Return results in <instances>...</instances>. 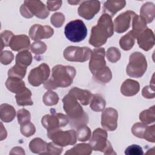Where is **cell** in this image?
I'll use <instances>...</instances> for the list:
<instances>
[{"instance_id": "obj_1", "label": "cell", "mask_w": 155, "mask_h": 155, "mask_svg": "<svg viewBox=\"0 0 155 155\" xmlns=\"http://www.w3.org/2000/svg\"><path fill=\"white\" fill-rule=\"evenodd\" d=\"M63 107L68 119L70 127L78 129L87 125L88 122V115L78 102V100L70 93L62 99Z\"/></svg>"}, {"instance_id": "obj_2", "label": "cell", "mask_w": 155, "mask_h": 155, "mask_svg": "<svg viewBox=\"0 0 155 155\" xmlns=\"http://www.w3.org/2000/svg\"><path fill=\"white\" fill-rule=\"evenodd\" d=\"M76 73V71L73 67L57 65L52 69L51 78L44 83V87L51 90L57 87H68L71 84Z\"/></svg>"}, {"instance_id": "obj_3", "label": "cell", "mask_w": 155, "mask_h": 155, "mask_svg": "<svg viewBox=\"0 0 155 155\" xmlns=\"http://www.w3.org/2000/svg\"><path fill=\"white\" fill-rule=\"evenodd\" d=\"M113 29L111 17L108 14H103L99 19L97 24L91 28L90 44L95 47L104 45L107 39L113 35Z\"/></svg>"}, {"instance_id": "obj_4", "label": "cell", "mask_w": 155, "mask_h": 155, "mask_svg": "<svg viewBox=\"0 0 155 155\" xmlns=\"http://www.w3.org/2000/svg\"><path fill=\"white\" fill-rule=\"evenodd\" d=\"M89 144L93 150L103 152L105 154H116L107 140V131L100 128L94 130Z\"/></svg>"}, {"instance_id": "obj_5", "label": "cell", "mask_w": 155, "mask_h": 155, "mask_svg": "<svg viewBox=\"0 0 155 155\" xmlns=\"http://www.w3.org/2000/svg\"><path fill=\"white\" fill-rule=\"evenodd\" d=\"M147 68V62L145 56L140 52H134L130 56L126 70L129 76L139 78L143 75Z\"/></svg>"}, {"instance_id": "obj_6", "label": "cell", "mask_w": 155, "mask_h": 155, "mask_svg": "<svg viewBox=\"0 0 155 155\" xmlns=\"http://www.w3.org/2000/svg\"><path fill=\"white\" fill-rule=\"evenodd\" d=\"M64 33L66 38L73 42L83 41L87 35V29L84 22L81 19L69 22L65 27Z\"/></svg>"}, {"instance_id": "obj_7", "label": "cell", "mask_w": 155, "mask_h": 155, "mask_svg": "<svg viewBox=\"0 0 155 155\" xmlns=\"http://www.w3.org/2000/svg\"><path fill=\"white\" fill-rule=\"evenodd\" d=\"M22 16L30 18L33 15L40 19H45L49 15V11L41 1H25L20 8Z\"/></svg>"}, {"instance_id": "obj_8", "label": "cell", "mask_w": 155, "mask_h": 155, "mask_svg": "<svg viewBox=\"0 0 155 155\" xmlns=\"http://www.w3.org/2000/svg\"><path fill=\"white\" fill-rule=\"evenodd\" d=\"M47 136L53 142L62 147L74 145L77 141L76 132L74 130L63 131L59 128L48 130Z\"/></svg>"}, {"instance_id": "obj_9", "label": "cell", "mask_w": 155, "mask_h": 155, "mask_svg": "<svg viewBox=\"0 0 155 155\" xmlns=\"http://www.w3.org/2000/svg\"><path fill=\"white\" fill-rule=\"evenodd\" d=\"M91 53L92 50L88 47L69 46L64 50V56L68 61L83 62L90 58Z\"/></svg>"}, {"instance_id": "obj_10", "label": "cell", "mask_w": 155, "mask_h": 155, "mask_svg": "<svg viewBox=\"0 0 155 155\" xmlns=\"http://www.w3.org/2000/svg\"><path fill=\"white\" fill-rule=\"evenodd\" d=\"M41 122L43 127L48 131L64 127L69 122V120L66 115L54 113L43 116Z\"/></svg>"}, {"instance_id": "obj_11", "label": "cell", "mask_w": 155, "mask_h": 155, "mask_svg": "<svg viewBox=\"0 0 155 155\" xmlns=\"http://www.w3.org/2000/svg\"><path fill=\"white\" fill-rule=\"evenodd\" d=\"M50 75V68L47 64H41L38 67L32 69L28 76L29 83L35 87H38L44 83Z\"/></svg>"}, {"instance_id": "obj_12", "label": "cell", "mask_w": 155, "mask_h": 155, "mask_svg": "<svg viewBox=\"0 0 155 155\" xmlns=\"http://www.w3.org/2000/svg\"><path fill=\"white\" fill-rule=\"evenodd\" d=\"M104 58L105 49L104 48H95L92 51L89 63V68L93 74L106 67Z\"/></svg>"}, {"instance_id": "obj_13", "label": "cell", "mask_w": 155, "mask_h": 155, "mask_svg": "<svg viewBox=\"0 0 155 155\" xmlns=\"http://www.w3.org/2000/svg\"><path fill=\"white\" fill-rule=\"evenodd\" d=\"M117 111L113 108H106L101 115V125L107 131H114L116 129L117 123Z\"/></svg>"}, {"instance_id": "obj_14", "label": "cell", "mask_w": 155, "mask_h": 155, "mask_svg": "<svg viewBox=\"0 0 155 155\" xmlns=\"http://www.w3.org/2000/svg\"><path fill=\"white\" fill-rule=\"evenodd\" d=\"M100 10L99 1H84L78 8V14L87 20H90Z\"/></svg>"}, {"instance_id": "obj_15", "label": "cell", "mask_w": 155, "mask_h": 155, "mask_svg": "<svg viewBox=\"0 0 155 155\" xmlns=\"http://www.w3.org/2000/svg\"><path fill=\"white\" fill-rule=\"evenodd\" d=\"M136 14L133 11H127L119 15L114 21V29L116 32L122 33L127 31L130 26L131 19Z\"/></svg>"}, {"instance_id": "obj_16", "label": "cell", "mask_w": 155, "mask_h": 155, "mask_svg": "<svg viewBox=\"0 0 155 155\" xmlns=\"http://www.w3.org/2000/svg\"><path fill=\"white\" fill-rule=\"evenodd\" d=\"M54 33L53 29L48 25H41L35 24L32 25L29 30L30 38L35 41L42 39H47L52 36Z\"/></svg>"}, {"instance_id": "obj_17", "label": "cell", "mask_w": 155, "mask_h": 155, "mask_svg": "<svg viewBox=\"0 0 155 155\" xmlns=\"http://www.w3.org/2000/svg\"><path fill=\"white\" fill-rule=\"evenodd\" d=\"M137 43L142 49L148 51L154 45V35L153 31L147 28L137 37Z\"/></svg>"}, {"instance_id": "obj_18", "label": "cell", "mask_w": 155, "mask_h": 155, "mask_svg": "<svg viewBox=\"0 0 155 155\" xmlns=\"http://www.w3.org/2000/svg\"><path fill=\"white\" fill-rule=\"evenodd\" d=\"M29 38L24 35H15L11 39L9 46L13 51L28 49L30 47Z\"/></svg>"}, {"instance_id": "obj_19", "label": "cell", "mask_w": 155, "mask_h": 155, "mask_svg": "<svg viewBox=\"0 0 155 155\" xmlns=\"http://www.w3.org/2000/svg\"><path fill=\"white\" fill-rule=\"evenodd\" d=\"M139 84L133 79H126L120 87L121 93L126 96H132L136 94L139 91Z\"/></svg>"}, {"instance_id": "obj_20", "label": "cell", "mask_w": 155, "mask_h": 155, "mask_svg": "<svg viewBox=\"0 0 155 155\" xmlns=\"http://www.w3.org/2000/svg\"><path fill=\"white\" fill-rule=\"evenodd\" d=\"M73 96H74L78 101H79L81 104L84 105H88L91 99L92 94L88 90H82L78 87H74L71 88L69 93Z\"/></svg>"}, {"instance_id": "obj_21", "label": "cell", "mask_w": 155, "mask_h": 155, "mask_svg": "<svg viewBox=\"0 0 155 155\" xmlns=\"http://www.w3.org/2000/svg\"><path fill=\"white\" fill-rule=\"evenodd\" d=\"M126 2L125 1H106L104 5V13H106L111 17L114 16L116 13L124 8Z\"/></svg>"}, {"instance_id": "obj_22", "label": "cell", "mask_w": 155, "mask_h": 155, "mask_svg": "<svg viewBox=\"0 0 155 155\" xmlns=\"http://www.w3.org/2000/svg\"><path fill=\"white\" fill-rule=\"evenodd\" d=\"M133 30L131 31L133 36L136 38L143 30L147 28V21L141 16L137 14L133 16Z\"/></svg>"}, {"instance_id": "obj_23", "label": "cell", "mask_w": 155, "mask_h": 155, "mask_svg": "<svg viewBox=\"0 0 155 155\" xmlns=\"http://www.w3.org/2000/svg\"><path fill=\"white\" fill-rule=\"evenodd\" d=\"M7 89L13 93L17 94L25 87V83L22 79L17 77H8L5 82Z\"/></svg>"}, {"instance_id": "obj_24", "label": "cell", "mask_w": 155, "mask_h": 155, "mask_svg": "<svg viewBox=\"0 0 155 155\" xmlns=\"http://www.w3.org/2000/svg\"><path fill=\"white\" fill-rule=\"evenodd\" d=\"M16 116V111L13 106L7 104H3L0 108V117L4 122H12Z\"/></svg>"}, {"instance_id": "obj_25", "label": "cell", "mask_w": 155, "mask_h": 155, "mask_svg": "<svg viewBox=\"0 0 155 155\" xmlns=\"http://www.w3.org/2000/svg\"><path fill=\"white\" fill-rule=\"evenodd\" d=\"M31 93L29 89L24 87L21 91L16 94V103L18 105H31L33 102L31 99Z\"/></svg>"}, {"instance_id": "obj_26", "label": "cell", "mask_w": 155, "mask_h": 155, "mask_svg": "<svg viewBox=\"0 0 155 155\" xmlns=\"http://www.w3.org/2000/svg\"><path fill=\"white\" fill-rule=\"evenodd\" d=\"M47 143L41 138H35L29 143V148L31 152L39 154H47Z\"/></svg>"}, {"instance_id": "obj_27", "label": "cell", "mask_w": 155, "mask_h": 155, "mask_svg": "<svg viewBox=\"0 0 155 155\" xmlns=\"http://www.w3.org/2000/svg\"><path fill=\"white\" fill-rule=\"evenodd\" d=\"M154 5L151 2H147L141 7L140 13L147 21V23L151 22L154 18Z\"/></svg>"}, {"instance_id": "obj_28", "label": "cell", "mask_w": 155, "mask_h": 155, "mask_svg": "<svg viewBox=\"0 0 155 155\" xmlns=\"http://www.w3.org/2000/svg\"><path fill=\"white\" fill-rule=\"evenodd\" d=\"M92 148L90 144L87 143H79L75 145L72 148L67 151L65 154H81L88 155L92 152Z\"/></svg>"}, {"instance_id": "obj_29", "label": "cell", "mask_w": 155, "mask_h": 155, "mask_svg": "<svg viewBox=\"0 0 155 155\" xmlns=\"http://www.w3.org/2000/svg\"><path fill=\"white\" fill-rule=\"evenodd\" d=\"M15 61L16 64L27 67L32 61L31 54L27 50L21 51L17 54Z\"/></svg>"}, {"instance_id": "obj_30", "label": "cell", "mask_w": 155, "mask_h": 155, "mask_svg": "<svg viewBox=\"0 0 155 155\" xmlns=\"http://www.w3.org/2000/svg\"><path fill=\"white\" fill-rule=\"evenodd\" d=\"M93 76L96 81L103 84L108 82L112 78L111 71L107 66L97 71Z\"/></svg>"}, {"instance_id": "obj_31", "label": "cell", "mask_w": 155, "mask_h": 155, "mask_svg": "<svg viewBox=\"0 0 155 155\" xmlns=\"http://www.w3.org/2000/svg\"><path fill=\"white\" fill-rule=\"evenodd\" d=\"M90 102L91 109L96 112L102 111L105 107V101L99 94H93Z\"/></svg>"}, {"instance_id": "obj_32", "label": "cell", "mask_w": 155, "mask_h": 155, "mask_svg": "<svg viewBox=\"0 0 155 155\" xmlns=\"http://www.w3.org/2000/svg\"><path fill=\"white\" fill-rule=\"evenodd\" d=\"M135 38L131 31H129L120 38L119 41L120 47L124 50H130L134 44Z\"/></svg>"}, {"instance_id": "obj_33", "label": "cell", "mask_w": 155, "mask_h": 155, "mask_svg": "<svg viewBox=\"0 0 155 155\" xmlns=\"http://www.w3.org/2000/svg\"><path fill=\"white\" fill-rule=\"evenodd\" d=\"M139 119L145 124L153 123L155 119L154 105L152 106L148 110L143 111L139 115Z\"/></svg>"}, {"instance_id": "obj_34", "label": "cell", "mask_w": 155, "mask_h": 155, "mask_svg": "<svg viewBox=\"0 0 155 155\" xmlns=\"http://www.w3.org/2000/svg\"><path fill=\"white\" fill-rule=\"evenodd\" d=\"M27 67L15 64L8 71V77H17L22 79L26 73Z\"/></svg>"}, {"instance_id": "obj_35", "label": "cell", "mask_w": 155, "mask_h": 155, "mask_svg": "<svg viewBox=\"0 0 155 155\" xmlns=\"http://www.w3.org/2000/svg\"><path fill=\"white\" fill-rule=\"evenodd\" d=\"M59 101L58 95L54 91H48L43 96V102L48 106L56 105Z\"/></svg>"}, {"instance_id": "obj_36", "label": "cell", "mask_w": 155, "mask_h": 155, "mask_svg": "<svg viewBox=\"0 0 155 155\" xmlns=\"http://www.w3.org/2000/svg\"><path fill=\"white\" fill-rule=\"evenodd\" d=\"M76 135L77 139L79 141H87L90 139V137L91 136L90 129L87 125L82 126L77 129Z\"/></svg>"}, {"instance_id": "obj_37", "label": "cell", "mask_w": 155, "mask_h": 155, "mask_svg": "<svg viewBox=\"0 0 155 155\" xmlns=\"http://www.w3.org/2000/svg\"><path fill=\"white\" fill-rule=\"evenodd\" d=\"M106 56L110 62L112 63H115L120 59L121 54L118 48L112 47H110L107 50Z\"/></svg>"}, {"instance_id": "obj_38", "label": "cell", "mask_w": 155, "mask_h": 155, "mask_svg": "<svg viewBox=\"0 0 155 155\" xmlns=\"http://www.w3.org/2000/svg\"><path fill=\"white\" fill-rule=\"evenodd\" d=\"M21 133L25 137H30L35 134L36 128L35 125L30 121L21 125Z\"/></svg>"}, {"instance_id": "obj_39", "label": "cell", "mask_w": 155, "mask_h": 155, "mask_svg": "<svg viewBox=\"0 0 155 155\" xmlns=\"http://www.w3.org/2000/svg\"><path fill=\"white\" fill-rule=\"evenodd\" d=\"M147 127V125L145 124L138 122L133 125L131 131L133 134L135 136L139 138L143 139V134Z\"/></svg>"}, {"instance_id": "obj_40", "label": "cell", "mask_w": 155, "mask_h": 155, "mask_svg": "<svg viewBox=\"0 0 155 155\" xmlns=\"http://www.w3.org/2000/svg\"><path fill=\"white\" fill-rule=\"evenodd\" d=\"M31 51L36 54H41L44 53L47 50L46 44L40 41L33 42L30 47Z\"/></svg>"}, {"instance_id": "obj_41", "label": "cell", "mask_w": 155, "mask_h": 155, "mask_svg": "<svg viewBox=\"0 0 155 155\" xmlns=\"http://www.w3.org/2000/svg\"><path fill=\"white\" fill-rule=\"evenodd\" d=\"M17 117H18V123L21 125L26 122H29L31 118L30 112L24 108L20 109L18 111Z\"/></svg>"}, {"instance_id": "obj_42", "label": "cell", "mask_w": 155, "mask_h": 155, "mask_svg": "<svg viewBox=\"0 0 155 155\" xmlns=\"http://www.w3.org/2000/svg\"><path fill=\"white\" fill-rule=\"evenodd\" d=\"M65 21L64 15L59 12L55 13L51 17V22L56 27H60Z\"/></svg>"}, {"instance_id": "obj_43", "label": "cell", "mask_w": 155, "mask_h": 155, "mask_svg": "<svg viewBox=\"0 0 155 155\" xmlns=\"http://www.w3.org/2000/svg\"><path fill=\"white\" fill-rule=\"evenodd\" d=\"M13 34L12 31L5 30L3 31L1 35V50L3 49L4 47L9 46L11 39L13 36Z\"/></svg>"}, {"instance_id": "obj_44", "label": "cell", "mask_w": 155, "mask_h": 155, "mask_svg": "<svg viewBox=\"0 0 155 155\" xmlns=\"http://www.w3.org/2000/svg\"><path fill=\"white\" fill-rule=\"evenodd\" d=\"M125 154L127 155H142L143 154V150L138 145H131L128 147L125 151Z\"/></svg>"}, {"instance_id": "obj_45", "label": "cell", "mask_w": 155, "mask_h": 155, "mask_svg": "<svg viewBox=\"0 0 155 155\" xmlns=\"http://www.w3.org/2000/svg\"><path fill=\"white\" fill-rule=\"evenodd\" d=\"M47 151L48 154H53V155H59L61 154L62 151V147H60L54 142H50L47 143Z\"/></svg>"}, {"instance_id": "obj_46", "label": "cell", "mask_w": 155, "mask_h": 155, "mask_svg": "<svg viewBox=\"0 0 155 155\" xmlns=\"http://www.w3.org/2000/svg\"><path fill=\"white\" fill-rule=\"evenodd\" d=\"M154 125L150 127H147L145 130L143 139H146L148 142L154 143L155 142L154 136Z\"/></svg>"}, {"instance_id": "obj_47", "label": "cell", "mask_w": 155, "mask_h": 155, "mask_svg": "<svg viewBox=\"0 0 155 155\" xmlns=\"http://www.w3.org/2000/svg\"><path fill=\"white\" fill-rule=\"evenodd\" d=\"M13 58L14 56L12 52L8 50L2 51L0 56L1 62L4 65L9 64L13 60Z\"/></svg>"}, {"instance_id": "obj_48", "label": "cell", "mask_w": 155, "mask_h": 155, "mask_svg": "<svg viewBox=\"0 0 155 155\" xmlns=\"http://www.w3.org/2000/svg\"><path fill=\"white\" fill-rule=\"evenodd\" d=\"M142 95L145 98L147 99H153L154 97V85L151 86H146L142 90Z\"/></svg>"}, {"instance_id": "obj_49", "label": "cell", "mask_w": 155, "mask_h": 155, "mask_svg": "<svg viewBox=\"0 0 155 155\" xmlns=\"http://www.w3.org/2000/svg\"><path fill=\"white\" fill-rule=\"evenodd\" d=\"M47 3L48 10L51 11H55L61 7L62 1H47Z\"/></svg>"}, {"instance_id": "obj_50", "label": "cell", "mask_w": 155, "mask_h": 155, "mask_svg": "<svg viewBox=\"0 0 155 155\" xmlns=\"http://www.w3.org/2000/svg\"><path fill=\"white\" fill-rule=\"evenodd\" d=\"M10 154H24L25 152L24 151V150L21 148V147H15L13 148L12 151L10 152Z\"/></svg>"}]
</instances>
